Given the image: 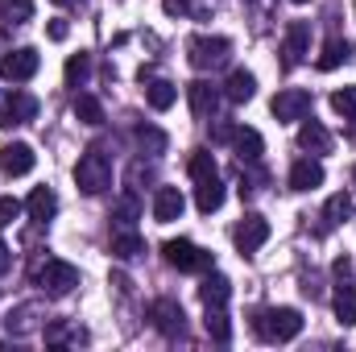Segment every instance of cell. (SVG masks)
Wrapping results in <instances>:
<instances>
[{
    "instance_id": "obj_1",
    "label": "cell",
    "mask_w": 356,
    "mask_h": 352,
    "mask_svg": "<svg viewBox=\"0 0 356 352\" xmlns=\"http://www.w3.org/2000/svg\"><path fill=\"white\" fill-rule=\"evenodd\" d=\"M253 332L269 344H286V340H294L302 332V315L294 307H273V311H261L253 319Z\"/></svg>"
},
{
    "instance_id": "obj_2",
    "label": "cell",
    "mask_w": 356,
    "mask_h": 352,
    "mask_svg": "<svg viewBox=\"0 0 356 352\" xmlns=\"http://www.w3.org/2000/svg\"><path fill=\"white\" fill-rule=\"evenodd\" d=\"M75 182H79L83 195L108 191V186H112V162H108L99 150H88V154L79 158V166H75Z\"/></svg>"
},
{
    "instance_id": "obj_3",
    "label": "cell",
    "mask_w": 356,
    "mask_h": 352,
    "mask_svg": "<svg viewBox=\"0 0 356 352\" xmlns=\"http://www.w3.org/2000/svg\"><path fill=\"white\" fill-rule=\"evenodd\" d=\"M38 286H42V294H50V298H67V294L79 286V269L71 262L50 257V262L38 269Z\"/></svg>"
},
{
    "instance_id": "obj_4",
    "label": "cell",
    "mask_w": 356,
    "mask_h": 352,
    "mask_svg": "<svg viewBox=\"0 0 356 352\" xmlns=\"http://www.w3.org/2000/svg\"><path fill=\"white\" fill-rule=\"evenodd\" d=\"M162 257L175 265V269H182V273H207V269L216 265V257H211L207 249H199V245H191V241H166V245H162Z\"/></svg>"
},
{
    "instance_id": "obj_5",
    "label": "cell",
    "mask_w": 356,
    "mask_h": 352,
    "mask_svg": "<svg viewBox=\"0 0 356 352\" xmlns=\"http://www.w3.org/2000/svg\"><path fill=\"white\" fill-rule=\"evenodd\" d=\"M228 54H232L228 38H191L186 42V58H191L195 71H211V67L228 63Z\"/></svg>"
},
{
    "instance_id": "obj_6",
    "label": "cell",
    "mask_w": 356,
    "mask_h": 352,
    "mask_svg": "<svg viewBox=\"0 0 356 352\" xmlns=\"http://www.w3.org/2000/svg\"><path fill=\"white\" fill-rule=\"evenodd\" d=\"M38 67H42V54H38L33 46L8 50V54L0 58V75H4L8 83H25V79H33V75H38Z\"/></svg>"
},
{
    "instance_id": "obj_7",
    "label": "cell",
    "mask_w": 356,
    "mask_h": 352,
    "mask_svg": "<svg viewBox=\"0 0 356 352\" xmlns=\"http://www.w3.org/2000/svg\"><path fill=\"white\" fill-rule=\"evenodd\" d=\"M38 116V99L25 95V91H0V129H13V125H25Z\"/></svg>"
},
{
    "instance_id": "obj_8",
    "label": "cell",
    "mask_w": 356,
    "mask_h": 352,
    "mask_svg": "<svg viewBox=\"0 0 356 352\" xmlns=\"http://www.w3.org/2000/svg\"><path fill=\"white\" fill-rule=\"evenodd\" d=\"M232 241H236V249L249 257V253H257L261 245L269 241V220L266 216H257V211H249L236 228H232Z\"/></svg>"
},
{
    "instance_id": "obj_9",
    "label": "cell",
    "mask_w": 356,
    "mask_h": 352,
    "mask_svg": "<svg viewBox=\"0 0 356 352\" xmlns=\"http://www.w3.org/2000/svg\"><path fill=\"white\" fill-rule=\"evenodd\" d=\"M273 116L277 120H302L307 112H311V91L307 88H286V91H277L273 95Z\"/></svg>"
},
{
    "instance_id": "obj_10",
    "label": "cell",
    "mask_w": 356,
    "mask_h": 352,
    "mask_svg": "<svg viewBox=\"0 0 356 352\" xmlns=\"http://www.w3.org/2000/svg\"><path fill=\"white\" fill-rule=\"evenodd\" d=\"M33 162H38V154L25 145V141H8L4 150H0V170L8 178H21L33 170Z\"/></svg>"
},
{
    "instance_id": "obj_11",
    "label": "cell",
    "mask_w": 356,
    "mask_h": 352,
    "mask_svg": "<svg viewBox=\"0 0 356 352\" xmlns=\"http://www.w3.org/2000/svg\"><path fill=\"white\" fill-rule=\"evenodd\" d=\"M149 315H154V323H158L162 336H182L186 332V315H182V307H178L175 298H158Z\"/></svg>"
},
{
    "instance_id": "obj_12",
    "label": "cell",
    "mask_w": 356,
    "mask_h": 352,
    "mask_svg": "<svg viewBox=\"0 0 356 352\" xmlns=\"http://www.w3.org/2000/svg\"><path fill=\"white\" fill-rule=\"evenodd\" d=\"M25 207H29V220H33V224H50L54 211H58V195H54L50 186H33L29 199H25Z\"/></svg>"
},
{
    "instance_id": "obj_13",
    "label": "cell",
    "mask_w": 356,
    "mask_h": 352,
    "mask_svg": "<svg viewBox=\"0 0 356 352\" xmlns=\"http://www.w3.org/2000/svg\"><path fill=\"white\" fill-rule=\"evenodd\" d=\"M186 99H191V112H195L199 120H207V116L216 112V104H220V91L211 88L207 79H195V83L186 88Z\"/></svg>"
},
{
    "instance_id": "obj_14",
    "label": "cell",
    "mask_w": 356,
    "mask_h": 352,
    "mask_svg": "<svg viewBox=\"0 0 356 352\" xmlns=\"http://www.w3.org/2000/svg\"><path fill=\"white\" fill-rule=\"evenodd\" d=\"M182 195H178V186H158V195H154V220L158 224H175L178 216H182Z\"/></svg>"
},
{
    "instance_id": "obj_15",
    "label": "cell",
    "mask_w": 356,
    "mask_h": 352,
    "mask_svg": "<svg viewBox=\"0 0 356 352\" xmlns=\"http://www.w3.org/2000/svg\"><path fill=\"white\" fill-rule=\"evenodd\" d=\"M307 46H311V25L307 21H290V29H286V67L302 63Z\"/></svg>"
},
{
    "instance_id": "obj_16",
    "label": "cell",
    "mask_w": 356,
    "mask_h": 352,
    "mask_svg": "<svg viewBox=\"0 0 356 352\" xmlns=\"http://www.w3.org/2000/svg\"><path fill=\"white\" fill-rule=\"evenodd\" d=\"M232 145H236V154H241V162H257L261 158V150H266V141H261V133L257 129H232Z\"/></svg>"
},
{
    "instance_id": "obj_17",
    "label": "cell",
    "mask_w": 356,
    "mask_h": 352,
    "mask_svg": "<svg viewBox=\"0 0 356 352\" xmlns=\"http://www.w3.org/2000/svg\"><path fill=\"white\" fill-rule=\"evenodd\" d=\"M315 186H323V166L319 162H294V170H290V191H315Z\"/></svg>"
},
{
    "instance_id": "obj_18",
    "label": "cell",
    "mask_w": 356,
    "mask_h": 352,
    "mask_svg": "<svg viewBox=\"0 0 356 352\" xmlns=\"http://www.w3.org/2000/svg\"><path fill=\"white\" fill-rule=\"evenodd\" d=\"M298 145L311 150V154H327V150H332V133H327L319 120H307V125L298 129Z\"/></svg>"
},
{
    "instance_id": "obj_19",
    "label": "cell",
    "mask_w": 356,
    "mask_h": 352,
    "mask_svg": "<svg viewBox=\"0 0 356 352\" xmlns=\"http://www.w3.org/2000/svg\"><path fill=\"white\" fill-rule=\"evenodd\" d=\"M228 294H232V282H228L224 273H211V278H203V286H199L203 307H224V303H228Z\"/></svg>"
},
{
    "instance_id": "obj_20",
    "label": "cell",
    "mask_w": 356,
    "mask_h": 352,
    "mask_svg": "<svg viewBox=\"0 0 356 352\" xmlns=\"http://www.w3.org/2000/svg\"><path fill=\"white\" fill-rule=\"evenodd\" d=\"M253 91H257V79H253L245 67H236V71L228 75V83H224V95H228L232 104H245V99H253Z\"/></svg>"
},
{
    "instance_id": "obj_21",
    "label": "cell",
    "mask_w": 356,
    "mask_h": 352,
    "mask_svg": "<svg viewBox=\"0 0 356 352\" xmlns=\"http://www.w3.org/2000/svg\"><path fill=\"white\" fill-rule=\"evenodd\" d=\"M220 203H224V186H220V175H216V178H203V182H199V191H195V207H199L203 216H211Z\"/></svg>"
},
{
    "instance_id": "obj_22",
    "label": "cell",
    "mask_w": 356,
    "mask_h": 352,
    "mask_svg": "<svg viewBox=\"0 0 356 352\" xmlns=\"http://www.w3.org/2000/svg\"><path fill=\"white\" fill-rule=\"evenodd\" d=\"M332 307H336V319H340L344 328H356V290L348 286V278L340 282V290H336Z\"/></svg>"
},
{
    "instance_id": "obj_23",
    "label": "cell",
    "mask_w": 356,
    "mask_h": 352,
    "mask_svg": "<svg viewBox=\"0 0 356 352\" xmlns=\"http://www.w3.org/2000/svg\"><path fill=\"white\" fill-rule=\"evenodd\" d=\"M145 99H149V108H154V112H166V108H175L178 88H175V83H166V79H154V83L145 88Z\"/></svg>"
},
{
    "instance_id": "obj_24",
    "label": "cell",
    "mask_w": 356,
    "mask_h": 352,
    "mask_svg": "<svg viewBox=\"0 0 356 352\" xmlns=\"http://www.w3.org/2000/svg\"><path fill=\"white\" fill-rule=\"evenodd\" d=\"M353 58V42H340V38H332L327 46H323V54H319V71H336L340 63H348Z\"/></svg>"
},
{
    "instance_id": "obj_25",
    "label": "cell",
    "mask_w": 356,
    "mask_h": 352,
    "mask_svg": "<svg viewBox=\"0 0 356 352\" xmlns=\"http://www.w3.org/2000/svg\"><path fill=\"white\" fill-rule=\"evenodd\" d=\"M203 328H207V336H211L216 344H228V340H232V328H228V315H224V307H207V315H203Z\"/></svg>"
},
{
    "instance_id": "obj_26",
    "label": "cell",
    "mask_w": 356,
    "mask_h": 352,
    "mask_svg": "<svg viewBox=\"0 0 356 352\" xmlns=\"http://www.w3.org/2000/svg\"><path fill=\"white\" fill-rule=\"evenodd\" d=\"M141 253H145V241H141L137 232H120V237H112V257L133 262V257H141Z\"/></svg>"
},
{
    "instance_id": "obj_27",
    "label": "cell",
    "mask_w": 356,
    "mask_h": 352,
    "mask_svg": "<svg viewBox=\"0 0 356 352\" xmlns=\"http://www.w3.org/2000/svg\"><path fill=\"white\" fill-rule=\"evenodd\" d=\"M38 319H42V307H17V311L8 315V332L25 336V332H33V328H38Z\"/></svg>"
},
{
    "instance_id": "obj_28",
    "label": "cell",
    "mask_w": 356,
    "mask_h": 352,
    "mask_svg": "<svg viewBox=\"0 0 356 352\" xmlns=\"http://www.w3.org/2000/svg\"><path fill=\"white\" fill-rule=\"evenodd\" d=\"M186 170H191V178H195V182L220 175V166H216V158H211L207 150H195V154H191V162H186Z\"/></svg>"
},
{
    "instance_id": "obj_29",
    "label": "cell",
    "mask_w": 356,
    "mask_h": 352,
    "mask_svg": "<svg viewBox=\"0 0 356 352\" xmlns=\"http://www.w3.org/2000/svg\"><path fill=\"white\" fill-rule=\"evenodd\" d=\"M323 216H327V224H344V220L353 216V195H348V191L332 195V199H327V207H323Z\"/></svg>"
},
{
    "instance_id": "obj_30",
    "label": "cell",
    "mask_w": 356,
    "mask_h": 352,
    "mask_svg": "<svg viewBox=\"0 0 356 352\" xmlns=\"http://www.w3.org/2000/svg\"><path fill=\"white\" fill-rule=\"evenodd\" d=\"M75 116L83 125H104V104L95 95H75Z\"/></svg>"
},
{
    "instance_id": "obj_31",
    "label": "cell",
    "mask_w": 356,
    "mask_h": 352,
    "mask_svg": "<svg viewBox=\"0 0 356 352\" xmlns=\"http://www.w3.org/2000/svg\"><path fill=\"white\" fill-rule=\"evenodd\" d=\"M91 75V54H71L67 58V83L71 88H83Z\"/></svg>"
},
{
    "instance_id": "obj_32",
    "label": "cell",
    "mask_w": 356,
    "mask_h": 352,
    "mask_svg": "<svg viewBox=\"0 0 356 352\" xmlns=\"http://www.w3.org/2000/svg\"><path fill=\"white\" fill-rule=\"evenodd\" d=\"M137 141H141V150H149V154H162V150H166V133L154 129V125H141V129H137Z\"/></svg>"
},
{
    "instance_id": "obj_33",
    "label": "cell",
    "mask_w": 356,
    "mask_h": 352,
    "mask_svg": "<svg viewBox=\"0 0 356 352\" xmlns=\"http://www.w3.org/2000/svg\"><path fill=\"white\" fill-rule=\"evenodd\" d=\"M0 13H4L8 21H17V25H21V21H29V17H33V0H0Z\"/></svg>"
},
{
    "instance_id": "obj_34",
    "label": "cell",
    "mask_w": 356,
    "mask_h": 352,
    "mask_svg": "<svg viewBox=\"0 0 356 352\" xmlns=\"http://www.w3.org/2000/svg\"><path fill=\"white\" fill-rule=\"evenodd\" d=\"M332 108L348 120V116H356V88H340V91H332Z\"/></svg>"
},
{
    "instance_id": "obj_35",
    "label": "cell",
    "mask_w": 356,
    "mask_h": 352,
    "mask_svg": "<svg viewBox=\"0 0 356 352\" xmlns=\"http://www.w3.org/2000/svg\"><path fill=\"white\" fill-rule=\"evenodd\" d=\"M112 216H116V220H120V224H133V220H137V216H141V203H137V199H133V195H124V199H120V203H116V207H112Z\"/></svg>"
},
{
    "instance_id": "obj_36",
    "label": "cell",
    "mask_w": 356,
    "mask_h": 352,
    "mask_svg": "<svg viewBox=\"0 0 356 352\" xmlns=\"http://www.w3.org/2000/svg\"><path fill=\"white\" fill-rule=\"evenodd\" d=\"M17 216H21V203H17L13 195H4V199H0V224H13Z\"/></svg>"
},
{
    "instance_id": "obj_37",
    "label": "cell",
    "mask_w": 356,
    "mask_h": 352,
    "mask_svg": "<svg viewBox=\"0 0 356 352\" xmlns=\"http://www.w3.org/2000/svg\"><path fill=\"white\" fill-rule=\"evenodd\" d=\"M46 33H50V42H67V33H71V25H67V21L58 17V21H50V29H46Z\"/></svg>"
},
{
    "instance_id": "obj_38",
    "label": "cell",
    "mask_w": 356,
    "mask_h": 352,
    "mask_svg": "<svg viewBox=\"0 0 356 352\" xmlns=\"http://www.w3.org/2000/svg\"><path fill=\"white\" fill-rule=\"evenodd\" d=\"M162 8H166V17H186V0H162Z\"/></svg>"
},
{
    "instance_id": "obj_39",
    "label": "cell",
    "mask_w": 356,
    "mask_h": 352,
    "mask_svg": "<svg viewBox=\"0 0 356 352\" xmlns=\"http://www.w3.org/2000/svg\"><path fill=\"white\" fill-rule=\"evenodd\" d=\"M332 269H336V278H340V282H344V278H348V273H353V262H348V257H340V262L332 265Z\"/></svg>"
},
{
    "instance_id": "obj_40",
    "label": "cell",
    "mask_w": 356,
    "mask_h": 352,
    "mask_svg": "<svg viewBox=\"0 0 356 352\" xmlns=\"http://www.w3.org/2000/svg\"><path fill=\"white\" fill-rule=\"evenodd\" d=\"M8 265H13V249H8V245H4V241H0V273H4V269H8Z\"/></svg>"
},
{
    "instance_id": "obj_41",
    "label": "cell",
    "mask_w": 356,
    "mask_h": 352,
    "mask_svg": "<svg viewBox=\"0 0 356 352\" xmlns=\"http://www.w3.org/2000/svg\"><path fill=\"white\" fill-rule=\"evenodd\" d=\"M294 4H307V0H294Z\"/></svg>"
},
{
    "instance_id": "obj_42",
    "label": "cell",
    "mask_w": 356,
    "mask_h": 352,
    "mask_svg": "<svg viewBox=\"0 0 356 352\" xmlns=\"http://www.w3.org/2000/svg\"><path fill=\"white\" fill-rule=\"evenodd\" d=\"M54 4H67V0H54Z\"/></svg>"
},
{
    "instance_id": "obj_43",
    "label": "cell",
    "mask_w": 356,
    "mask_h": 352,
    "mask_svg": "<svg viewBox=\"0 0 356 352\" xmlns=\"http://www.w3.org/2000/svg\"><path fill=\"white\" fill-rule=\"evenodd\" d=\"M253 4H261V0H253Z\"/></svg>"
}]
</instances>
